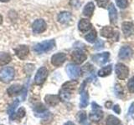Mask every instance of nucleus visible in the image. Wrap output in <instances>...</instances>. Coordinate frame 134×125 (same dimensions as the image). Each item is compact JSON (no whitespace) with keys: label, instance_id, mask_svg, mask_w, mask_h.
<instances>
[{"label":"nucleus","instance_id":"f257e3e1","mask_svg":"<svg viewBox=\"0 0 134 125\" xmlns=\"http://www.w3.org/2000/svg\"><path fill=\"white\" fill-rule=\"evenodd\" d=\"M54 47H55V42L54 39L46 40L36 44L34 47V51L37 53H44L52 50Z\"/></svg>","mask_w":134,"mask_h":125},{"label":"nucleus","instance_id":"f03ea898","mask_svg":"<svg viewBox=\"0 0 134 125\" xmlns=\"http://www.w3.org/2000/svg\"><path fill=\"white\" fill-rule=\"evenodd\" d=\"M15 71L12 67H4L0 70V80L8 83L11 82L14 78Z\"/></svg>","mask_w":134,"mask_h":125},{"label":"nucleus","instance_id":"7ed1b4c3","mask_svg":"<svg viewBox=\"0 0 134 125\" xmlns=\"http://www.w3.org/2000/svg\"><path fill=\"white\" fill-rule=\"evenodd\" d=\"M91 106H92V110L93 112L91 113L90 114V118L92 121H95V122H98L100 119L102 118L103 117V112L102 110L100 107L96 104V103H91Z\"/></svg>","mask_w":134,"mask_h":125},{"label":"nucleus","instance_id":"20e7f679","mask_svg":"<svg viewBox=\"0 0 134 125\" xmlns=\"http://www.w3.org/2000/svg\"><path fill=\"white\" fill-rule=\"evenodd\" d=\"M48 75V71L45 67H41L38 69L35 77V82L37 85H42L44 83Z\"/></svg>","mask_w":134,"mask_h":125},{"label":"nucleus","instance_id":"39448f33","mask_svg":"<svg viewBox=\"0 0 134 125\" xmlns=\"http://www.w3.org/2000/svg\"><path fill=\"white\" fill-rule=\"evenodd\" d=\"M86 58H87L86 54L85 52L82 51V50H80V49L75 50V51H73L72 53H71V59H72V61L76 64H82Z\"/></svg>","mask_w":134,"mask_h":125},{"label":"nucleus","instance_id":"423d86ee","mask_svg":"<svg viewBox=\"0 0 134 125\" xmlns=\"http://www.w3.org/2000/svg\"><path fill=\"white\" fill-rule=\"evenodd\" d=\"M115 70H116V74L117 78L119 79H121V80L127 78L129 74L128 68L122 64H117L116 65Z\"/></svg>","mask_w":134,"mask_h":125},{"label":"nucleus","instance_id":"0eeeda50","mask_svg":"<svg viewBox=\"0 0 134 125\" xmlns=\"http://www.w3.org/2000/svg\"><path fill=\"white\" fill-rule=\"evenodd\" d=\"M47 25L44 19H36L32 24V30L35 33H41L46 30Z\"/></svg>","mask_w":134,"mask_h":125},{"label":"nucleus","instance_id":"6e6552de","mask_svg":"<svg viewBox=\"0 0 134 125\" xmlns=\"http://www.w3.org/2000/svg\"><path fill=\"white\" fill-rule=\"evenodd\" d=\"M66 72H67V74H68V76L70 78L75 79L81 75V68L76 65L68 64L66 67Z\"/></svg>","mask_w":134,"mask_h":125},{"label":"nucleus","instance_id":"1a4fd4ad","mask_svg":"<svg viewBox=\"0 0 134 125\" xmlns=\"http://www.w3.org/2000/svg\"><path fill=\"white\" fill-rule=\"evenodd\" d=\"M66 60V55L64 53H58L54 54V55L51 57V64L55 66V67H60L61 66Z\"/></svg>","mask_w":134,"mask_h":125},{"label":"nucleus","instance_id":"9d476101","mask_svg":"<svg viewBox=\"0 0 134 125\" xmlns=\"http://www.w3.org/2000/svg\"><path fill=\"white\" fill-rule=\"evenodd\" d=\"M109 58H110V53L105 52L102 53L96 54V55L92 56V60H93L96 64L99 65H103L108 61Z\"/></svg>","mask_w":134,"mask_h":125},{"label":"nucleus","instance_id":"9b49d317","mask_svg":"<svg viewBox=\"0 0 134 125\" xmlns=\"http://www.w3.org/2000/svg\"><path fill=\"white\" fill-rule=\"evenodd\" d=\"M14 52L19 59L24 60L29 55V48L26 45H19L16 48H14Z\"/></svg>","mask_w":134,"mask_h":125},{"label":"nucleus","instance_id":"f8f14e48","mask_svg":"<svg viewBox=\"0 0 134 125\" xmlns=\"http://www.w3.org/2000/svg\"><path fill=\"white\" fill-rule=\"evenodd\" d=\"M132 49L129 47V46H125V47H122L119 51V54L118 56L121 59H128L132 57Z\"/></svg>","mask_w":134,"mask_h":125},{"label":"nucleus","instance_id":"ddd939ff","mask_svg":"<svg viewBox=\"0 0 134 125\" xmlns=\"http://www.w3.org/2000/svg\"><path fill=\"white\" fill-rule=\"evenodd\" d=\"M122 32L125 37H130L134 33V24L131 22H124L122 23Z\"/></svg>","mask_w":134,"mask_h":125},{"label":"nucleus","instance_id":"4468645a","mask_svg":"<svg viewBox=\"0 0 134 125\" xmlns=\"http://www.w3.org/2000/svg\"><path fill=\"white\" fill-rule=\"evenodd\" d=\"M91 27H92V25H91V22L88 19H86V18H81L78 23L79 30L82 33H86L87 31H89L91 28Z\"/></svg>","mask_w":134,"mask_h":125},{"label":"nucleus","instance_id":"2eb2a0df","mask_svg":"<svg viewBox=\"0 0 134 125\" xmlns=\"http://www.w3.org/2000/svg\"><path fill=\"white\" fill-rule=\"evenodd\" d=\"M60 98L58 95H54V94H48L44 97V101L45 103L49 106L54 107L60 102Z\"/></svg>","mask_w":134,"mask_h":125},{"label":"nucleus","instance_id":"dca6fc26","mask_svg":"<svg viewBox=\"0 0 134 125\" xmlns=\"http://www.w3.org/2000/svg\"><path fill=\"white\" fill-rule=\"evenodd\" d=\"M71 19V14L69 12H61L57 17V20L59 23L62 24H65L69 23Z\"/></svg>","mask_w":134,"mask_h":125},{"label":"nucleus","instance_id":"f3484780","mask_svg":"<svg viewBox=\"0 0 134 125\" xmlns=\"http://www.w3.org/2000/svg\"><path fill=\"white\" fill-rule=\"evenodd\" d=\"M108 11H109V18H110L111 23H115L117 20V12L114 4L113 3L110 4V6L108 7Z\"/></svg>","mask_w":134,"mask_h":125},{"label":"nucleus","instance_id":"a211bd4d","mask_svg":"<svg viewBox=\"0 0 134 125\" xmlns=\"http://www.w3.org/2000/svg\"><path fill=\"white\" fill-rule=\"evenodd\" d=\"M23 88L20 84H13L8 89L7 92L9 96H15L17 94H19L21 93Z\"/></svg>","mask_w":134,"mask_h":125},{"label":"nucleus","instance_id":"6ab92c4d","mask_svg":"<svg viewBox=\"0 0 134 125\" xmlns=\"http://www.w3.org/2000/svg\"><path fill=\"white\" fill-rule=\"evenodd\" d=\"M100 35L107 39H111L114 36V29L110 26L103 27L100 30Z\"/></svg>","mask_w":134,"mask_h":125},{"label":"nucleus","instance_id":"aec40b11","mask_svg":"<svg viewBox=\"0 0 134 125\" xmlns=\"http://www.w3.org/2000/svg\"><path fill=\"white\" fill-rule=\"evenodd\" d=\"M94 10H95V5L94 3L92 2H90L88 3L85 6L83 9V14L85 15L86 17H88V18H90V17L92 16L94 12Z\"/></svg>","mask_w":134,"mask_h":125},{"label":"nucleus","instance_id":"412c9836","mask_svg":"<svg viewBox=\"0 0 134 125\" xmlns=\"http://www.w3.org/2000/svg\"><path fill=\"white\" fill-rule=\"evenodd\" d=\"M12 60V57L9 53L5 52L0 53V66H4L9 64Z\"/></svg>","mask_w":134,"mask_h":125},{"label":"nucleus","instance_id":"4be33fe9","mask_svg":"<svg viewBox=\"0 0 134 125\" xmlns=\"http://www.w3.org/2000/svg\"><path fill=\"white\" fill-rule=\"evenodd\" d=\"M89 103V95L87 91H83L81 96V102H80V107L86 108Z\"/></svg>","mask_w":134,"mask_h":125},{"label":"nucleus","instance_id":"5701e85b","mask_svg":"<svg viewBox=\"0 0 134 125\" xmlns=\"http://www.w3.org/2000/svg\"><path fill=\"white\" fill-rule=\"evenodd\" d=\"M111 70H112L111 65H108V66L104 67V68H100V69L98 71V76L102 77V78L107 77V76H108V75H110V74H111Z\"/></svg>","mask_w":134,"mask_h":125},{"label":"nucleus","instance_id":"b1692460","mask_svg":"<svg viewBox=\"0 0 134 125\" xmlns=\"http://www.w3.org/2000/svg\"><path fill=\"white\" fill-rule=\"evenodd\" d=\"M77 84H78V82L76 80H70V81L65 83L64 84L62 85V88L64 89L70 91L71 89H72V90L75 89V88H76Z\"/></svg>","mask_w":134,"mask_h":125},{"label":"nucleus","instance_id":"393cba45","mask_svg":"<svg viewBox=\"0 0 134 125\" xmlns=\"http://www.w3.org/2000/svg\"><path fill=\"white\" fill-rule=\"evenodd\" d=\"M96 37H97V34H96V30H91L89 33H87V34L85 36V39L89 42V43H94V42L96 40Z\"/></svg>","mask_w":134,"mask_h":125},{"label":"nucleus","instance_id":"a878e982","mask_svg":"<svg viewBox=\"0 0 134 125\" xmlns=\"http://www.w3.org/2000/svg\"><path fill=\"white\" fill-rule=\"evenodd\" d=\"M59 98H60V99L62 100V101H67V100H69L70 98V91L63 89L60 92Z\"/></svg>","mask_w":134,"mask_h":125},{"label":"nucleus","instance_id":"bb28decb","mask_svg":"<svg viewBox=\"0 0 134 125\" xmlns=\"http://www.w3.org/2000/svg\"><path fill=\"white\" fill-rule=\"evenodd\" d=\"M120 123V120L115 116L110 115L108 116V118L107 119V125H118Z\"/></svg>","mask_w":134,"mask_h":125},{"label":"nucleus","instance_id":"cd10ccee","mask_svg":"<svg viewBox=\"0 0 134 125\" xmlns=\"http://www.w3.org/2000/svg\"><path fill=\"white\" fill-rule=\"evenodd\" d=\"M19 99H16L15 101L13 103L10 107L8 108V114H9L10 116V118H13V115H14V110H15V108H17V106L19 105Z\"/></svg>","mask_w":134,"mask_h":125},{"label":"nucleus","instance_id":"c85d7f7f","mask_svg":"<svg viewBox=\"0 0 134 125\" xmlns=\"http://www.w3.org/2000/svg\"><path fill=\"white\" fill-rule=\"evenodd\" d=\"M116 5L120 8H121V9H124V8H126L128 5L127 0H116Z\"/></svg>","mask_w":134,"mask_h":125},{"label":"nucleus","instance_id":"c756f323","mask_svg":"<svg viewBox=\"0 0 134 125\" xmlns=\"http://www.w3.org/2000/svg\"><path fill=\"white\" fill-rule=\"evenodd\" d=\"M25 116V109L23 108V107H21V108H19V109H18V111H17V113H16V118H23Z\"/></svg>","mask_w":134,"mask_h":125},{"label":"nucleus","instance_id":"7c9ffc66","mask_svg":"<svg viewBox=\"0 0 134 125\" xmlns=\"http://www.w3.org/2000/svg\"><path fill=\"white\" fill-rule=\"evenodd\" d=\"M77 118L79 120L80 123H83L84 121L86 119V112L84 111H81L78 113L77 114Z\"/></svg>","mask_w":134,"mask_h":125},{"label":"nucleus","instance_id":"2f4dec72","mask_svg":"<svg viewBox=\"0 0 134 125\" xmlns=\"http://www.w3.org/2000/svg\"><path fill=\"white\" fill-rule=\"evenodd\" d=\"M96 2L100 8H106L109 3V0H96Z\"/></svg>","mask_w":134,"mask_h":125},{"label":"nucleus","instance_id":"473e14b6","mask_svg":"<svg viewBox=\"0 0 134 125\" xmlns=\"http://www.w3.org/2000/svg\"><path fill=\"white\" fill-rule=\"evenodd\" d=\"M128 89L131 93H134V77H132L127 83Z\"/></svg>","mask_w":134,"mask_h":125},{"label":"nucleus","instance_id":"72a5a7b5","mask_svg":"<svg viewBox=\"0 0 134 125\" xmlns=\"http://www.w3.org/2000/svg\"><path fill=\"white\" fill-rule=\"evenodd\" d=\"M103 48H104V42L102 40H100V39L96 42V43L94 46V48L96 50H100V49H102Z\"/></svg>","mask_w":134,"mask_h":125},{"label":"nucleus","instance_id":"f704fd0d","mask_svg":"<svg viewBox=\"0 0 134 125\" xmlns=\"http://www.w3.org/2000/svg\"><path fill=\"white\" fill-rule=\"evenodd\" d=\"M70 4L72 7L74 8H79L80 6H81V2H80V0H70Z\"/></svg>","mask_w":134,"mask_h":125},{"label":"nucleus","instance_id":"c9c22d12","mask_svg":"<svg viewBox=\"0 0 134 125\" xmlns=\"http://www.w3.org/2000/svg\"><path fill=\"white\" fill-rule=\"evenodd\" d=\"M115 92H116V93L117 96H119L120 94L121 95L122 94L123 92H122V88H121V86L119 85V84H116V87H115Z\"/></svg>","mask_w":134,"mask_h":125},{"label":"nucleus","instance_id":"e433bc0d","mask_svg":"<svg viewBox=\"0 0 134 125\" xmlns=\"http://www.w3.org/2000/svg\"><path fill=\"white\" fill-rule=\"evenodd\" d=\"M113 111H114L116 114H120L121 113V108L119 107V105H117V104H116V105L113 106Z\"/></svg>","mask_w":134,"mask_h":125},{"label":"nucleus","instance_id":"4c0bfd02","mask_svg":"<svg viewBox=\"0 0 134 125\" xmlns=\"http://www.w3.org/2000/svg\"><path fill=\"white\" fill-rule=\"evenodd\" d=\"M128 114H129V115H132L134 114V103H132L131 104V106H130L129 110H128Z\"/></svg>","mask_w":134,"mask_h":125},{"label":"nucleus","instance_id":"58836bf2","mask_svg":"<svg viewBox=\"0 0 134 125\" xmlns=\"http://www.w3.org/2000/svg\"><path fill=\"white\" fill-rule=\"evenodd\" d=\"M64 125H75V124L72 122H70V121H68V122H66Z\"/></svg>","mask_w":134,"mask_h":125},{"label":"nucleus","instance_id":"ea45409f","mask_svg":"<svg viewBox=\"0 0 134 125\" xmlns=\"http://www.w3.org/2000/svg\"><path fill=\"white\" fill-rule=\"evenodd\" d=\"M111 104H112V103H111V102H108V103H106V106H107V108H110L109 106H110Z\"/></svg>","mask_w":134,"mask_h":125},{"label":"nucleus","instance_id":"a19ab883","mask_svg":"<svg viewBox=\"0 0 134 125\" xmlns=\"http://www.w3.org/2000/svg\"><path fill=\"white\" fill-rule=\"evenodd\" d=\"M2 23H3V17L1 14H0V25H1Z\"/></svg>","mask_w":134,"mask_h":125},{"label":"nucleus","instance_id":"79ce46f5","mask_svg":"<svg viewBox=\"0 0 134 125\" xmlns=\"http://www.w3.org/2000/svg\"><path fill=\"white\" fill-rule=\"evenodd\" d=\"M9 1H10V0H0V2H2V3H8Z\"/></svg>","mask_w":134,"mask_h":125}]
</instances>
